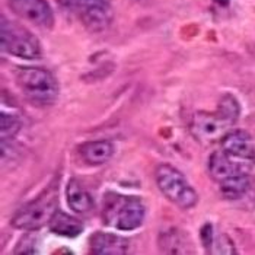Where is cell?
I'll return each instance as SVG.
<instances>
[{"mask_svg":"<svg viewBox=\"0 0 255 255\" xmlns=\"http://www.w3.org/2000/svg\"><path fill=\"white\" fill-rule=\"evenodd\" d=\"M241 114V107L236 98L231 94H225L216 111H198L194 114L190 124V131L197 141L203 144H212L220 141L236 124Z\"/></svg>","mask_w":255,"mask_h":255,"instance_id":"obj_1","label":"cell"},{"mask_svg":"<svg viewBox=\"0 0 255 255\" xmlns=\"http://www.w3.org/2000/svg\"><path fill=\"white\" fill-rule=\"evenodd\" d=\"M146 207L143 201L134 196H121L107 193L102 204V219L107 226L118 231H134L143 225Z\"/></svg>","mask_w":255,"mask_h":255,"instance_id":"obj_2","label":"cell"},{"mask_svg":"<svg viewBox=\"0 0 255 255\" xmlns=\"http://www.w3.org/2000/svg\"><path fill=\"white\" fill-rule=\"evenodd\" d=\"M15 80L23 97L34 105L50 107L59 98V82L47 69L18 67Z\"/></svg>","mask_w":255,"mask_h":255,"instance_id":"obj_3","label":"cell"},{"mask_svg":"<svg viewBox=\"0 0 255 255\" xmlns=\"http://www.w3.org/2000/svg\"><path fill=\"white\" fill-rule=\"evenodd\" d=\"M0 45L4 53L18 59L39 60L42 56L38 38L25 26L6 16H1L0 23Z\"/></svg>","mask_w":255,"mask_h":255,"instance_id":"obj_4","label":"cell"},{"mask_svg":"<svg viewBox=\"0 0 255 255\" xmlns=\"http://www.w3.org/2000/svg\"><path fill=\"white\" fill-rule=\"evenodd\" d=\"M57 203L59 198L56 188H50L35 200L22 206L15 213V216L12 217L10 223L15 229L19 231H38L42 226L48 225L53 215L59 210Z\"/></svg>","mask_w":255,"mask_h":255,"instance_id":"obj_5","label":"cell"},{"mask_svg":"<svg viewBox=\"0 0 255 255\" xmlns=\"http://www.w3.org/2000/svg\"><path fill=\"white\" fill-rule=\"evenodd\" d=\"M155 179L159 191L171 203L178 207L188 210L193 209L198 201L194 188L188 184L185 177L169 163H160L156 168Z\"/></svg>","mask_w":255,"mask_h":255,"instance_id":"obj_6","label":"cell"},{"mask_svg":"<svg viewBox=\"0 0 255 255\" xmlns=\"http://www.w3.org/2000/svg\"><path fill=\"white\" fill-rule=\"evenodd\" d=\"M85 28L91 32L105 31L114 19V12L110 0H66Z\"/></svg>","mask_w":255,"mask_h":255,"instance_id":"obj_7","label":"cell"},{"mask_svg":"<svg viewBox=\"0 0 255 255\" xmlns=\"http://www.w3.org/2000/svg\"><path fill=\"white\" fill-rule=\"evenodd\" d=\"M9 7L20 19L48 29L54 23V12L47 0H7Z\"/></svg>","mask_w":255,"mask_h":255,"instance_id":"obj_8","label":"cell"},{"mask_svg":"<svg viewBox=\"0 0 255 255\" xmlns=\"http://www.w3.org/2000/svg\"><path fill=\"white\" fill-rule=\"evenodd\" d=\"M222 150L235 162L251 169L255 162V144L253 137L242 130H232L220 140Z\"/></svg>","mask_w":255,"mask_h":255,"instance_id":"obj_9","label":"cell"},{"mask_svg":"<svg viewBox=\"0 0 255 255\" xmlns=\"http://www.w3.org/2000/svg\"><path fill=\"white\" fill-rule=\"evenodd\" d=\"M89 244L91 253L95 255H123L128 251V241L110 232H95Z\"/></svg>","mask_w":255,"mask_h":255,"instance_id":"obj_10","label":"cell"},{"mask_svg":"<svg viewBox=\"0 0 255 255\" xmlns=\"http://www.w3.org/2000/svg\"><path fill=\"white\" fill-rule=\"evenodd\" d=\"M248 171L250 169L247 166L235 162L232 157L228 156L223 150L213 152L209 157V172H210L212 178L217 182H222L226 178L236 175V174H241V172H248Z\"/></svg>","mask_w":255,"mask_h":255,"instance_id":"obj_11","label":"cell"},{"mask_svg":"<svg viewBox=\"0 0 255 255\" xmlns=\"http://www.w3.org/2000/svg\"><path fill=\"white\" fill-rule=\"evenodd\" d=\"M116 147L110 140H94L86 141L79 147V155L82 160L88 165L99 166L107 163L114 156Z\"/></svg>","mask_w":255,"mask_h":255,"instance_id":"obj_12","label":"cell"},{"mask_svg":"<svg viewBox=\"0 0 255 255\" xmlns=\"http://www.w3.org/2000/svg\"><path fill=\"white\" fill-rule=\"evenodd\" d=\"M66 197L69 207L78 213L86 215L94 209V200L91 194L86 191V188L79 182L78 179H70L66 187Z\"/></svg>","mask_w":255,"mask_h":255,"instance_id":"obj_13","label":"cell"},{"mask_svg":"<svg viewBox=\"0 0 255 255\" xmlns=\"http://www.w3.org/2000/svg\"><path fill=\"white\" fill-rule=\"evenodd\" d=\"M48 229L56 235L64 236V238H76L85 231V226L76 217L57 210L53 215L51 220L48 222Z\"/></svg>","mask_w":255,"mask_h":255,"instance_id":"obj_14","label":"cell"},{"mask_svg":"<svg viewBox=\"0 0 255 255\" xmlns=\"http://www.w3.org/2000/svg\"><path fill=\"white\" fill-rule=\"evenodd\" d=\"M219 185H220V194L226 200H238L248 193L251 182L248 172H241L226 178L225 181L219 182Z\"/></svg>","mask_w":255,"mask_h":255,"instance_id":"obj_15","label":"cell"},{"mask_svg":"<svg viewBox=\"0 0 255 255\" xmlns=\"http://www.w3.org/2000/svg\"><path fill=\"white\" fill-rule=\"evenodd\" d=\"M190 241L187 235H184V232H179L177 229H171L168 232H163L159 238V245L162 253L166 254H188L193 253L191 250H188L190 247Z\"/></svg>","mask_w":255,"mask_h":255,"instance_id":"obj_16","label":"cell"},{"mask_svg":"<svg viewBox=\"0 0 255 255\" xmlns=\"http://www.w3.org/2000/svg\"><path fill=\"white\" fill-rule=\"evenodd\" d=\"M22 128V121L18 116L15 114H7L1 113L0 116V137H1V144L6 141H10L18 136V133Z\"/></svg>","mask_w":255,"mask_h":255,"instance_id":"obj_17","label":"cell"},{"mask_svg":"<svg viewBox=\"0 0 255 255\" xmlns=\"http://www.w3.org/2000/svg\"><path fill=\"white\" fill-rule=\"evenodd\" d=\"M200 238H201V242L204 245V248L207 251H210L212 248V244H213V239H215V232H213V226L210 223H206L201 231H200Z\"/></svg>","mask_w":255,"mask_h":255,"instance_id":"obj_18","label":"cell"},{"mask_svg":"<svg viewBox=\"0 0 255 255\" xmlns=\"http://www.w3.org/2000/svg\"><path fill=\"white\" fill-rule=\"evenodd\" d=\"M38 250L34 247V239L31 236H26L20 241L18 248L15 250V254H37Z\"/></svg>","mask_w":255,"mask_h":255,"instance_id":"obj_19","label":"cell"},{"mask_svg":"<svg viewBox=\"0 0 255 255\" xmlns=\"http://www.w3.org/2000/svg\"><path fill=\"white\" fill-rule=\"evenodd\" d=\"M217 4H220V6H228L229 4V0H216Z\"/></svg>","mask_w":255,"mask_h":255,"instance_id":"obj_20","label":"cell"}]
</instances>
